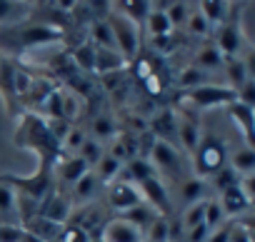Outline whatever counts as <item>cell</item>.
Wrapping results in <instances>:
<instances>
[{"mask_svg": "<svg viewBox=\"0 0 255 242\" xmlns=\"http://www.w3.org/2000/svg\"><path fill=\"white\" fill-rule=\"evenodd\" d=\"M65 40V28L55 23H10L0 25V50H8L20 55L28 48L38 45H50V43H63Z\"/></svg>", "mask_w": 255, "mask_h": 242, "instance_id": "1", "label": "cell"}, {"mask_svg": "<svg viewBox=\"0 0 255 242\" xmlns=\"http://www.w3.org/2000/svg\"><path fill=\"white\" fill-rule=\"evenodd\" d=\"M15 145H18V148L35 150L38 158H43V155L60 158V155H63L60 145H58V143L50 138V133H48L45 117H40V115H35V112H23V115H20V123H18V130H15Z\"/></svg>", "mask_w": 255, "mask_h": 242, "instance_id": "2", "label": "cell"}, {"mask_svg": "<svg viewBox=\"0 0 255 242\" xmlns=\"http://www.w3.org/2000/svg\"><path fill=\"white\" fill-rule=\"evenodd\" d=\"M235 100V90H230L228 85H200V87H190V90H178L175 102L183 110H210V107H228Z\"/></svg>", "mask_w": 255, "mask_h": 242, "instance_id": "3", "label": "cell"}, {"mask_svg": "<svg viewBox=\"0 0 255 242\" xmlns=\"http://www.w3.org/2000/svg\"><path fill=\"white\" fill-rule=\"evenodd\" d=\"M193 160H195V172L200 180L205 177H213L218 170H223L228 165V150H225V143L213 135V133H205L198 143V150L193 153Z\"/></svg>", "mask_w": 255, "mask_h": 242, "instance_id": "4", "label": "cell"}, {"mask_svg": "<svg viewBox=\"0 0 255 242\" xmlns=\"http://www.w3.org/2000/svg\"><path fill=\"white\" fill-rule=\"evenodd\" d=\"M108 25L113 30V38H115V48L118 53L123 55L125 63H130L138 58L140 53V28L135 23H130L128 18H123L118 10L108 18Z\"/></svg>", "mask_w": 255, "mask_h": 242, "instance_id": "5", "label": "cell"}, {"mask_svg": "<svg viewBox=\"0 0 255 242\" xmlns=\"http://www.w3.org/2000/svg\"><path fill=\"white\" fill-rule=\"evenodd\" d=\"M215 48L223 55V60L230 58H240V48H243V23L235 20H223L218 28V38H215Z\"/></svg>", "mask_w": 255, "mask_h": 242, "instance_id": "6", "label": "cell"}, {"mask_svg": "<svg viewBox=\"0 0 255 242\" xmlns=\"http://www.w3.org/2000/svg\"><path fill=\"white\" fill-rule=\"evenodd\" d=\"M138 192H140V197L145 200V205H148L155 215L170 217V212H173V207H170V195H168V190H165V185L160 182L158 175H155V177H148L145 182H140V185H138Z\"/></svg>", "mask_w": 255, "mask_h": 242, "instance_id": "7", "label": "cell"}, {"mask_svg": "<svg viewBox=\"0 0 255 242\" xmlns=\"http://www.w3.org/2000/svg\"><path fill=\"white\" fill-rule=\"evenodd\" d=\"M143 197L138 192L135 185L130 182H125V180H113L108 185V205L115 210V212H128V210H133L135 205H140Z\"/></svg>", "mask_w": 255, "mask_h": 242, "instance_id": "8", "label": "cell"}, {"mask_svg": "<svg viewBox=\"0 0 255 242\" xmlns=\"http://www.w3.org/2000/svg\"><path fill=\"white\" fill-rule=\"evenodd\" d=\"M148 160L153 162L155 170H163V172H168L170 177H178L180 170H183V158H180L178 148H175V145H168V143H163V140H155V143H153Z\"/></svg>", "mask_w": 255, "mask_h": 242, "instance_id": "9", "label": "cell"}, {"mask_svg": "<svg viewBox=\"0 0 255 242\" xmlns=\"http://www.w3.org/2000/svg\"><path fill=\"white\" fill-rule=\"evenodd\" d=\"M38 217L50 220V222H55V225H65V222L70 220V200H68L63 192L50 190V192L40 200V205H38Z\"/></svg>", "mask_w": 255, "mask_h": 242, "instance_id": "10", "label": "cell"}, {"mask_svg": "<svg viewBox=\"0 0 255 242\" xmlns=\"http://www.w3.org/2000/svg\"><path fill=\"white\" fill-rule=\"evenodd\" d=\"M178 120V143L185 153H195L198 150V143H200V123H198V115L190 112V110H183L180 107V115H175Z\"/></svg>", "mask_w": 255, "mask_h": 242, "instance_id": "11", "label": "cell"}, {"mask_svg": "<svg viewBox=\"0 0 255 242\" xmlns=\"http://www.w3.org/2000/svg\"><path fill=\"white\" fill-rule=\"evenodd\" d=\"M100 240L103 242H145V235L123 217L108 220L100 230Z\"/></svg>", "mask_w": 255, "mask_h": 242, "instance_id": "12", "label": "cell"}, {"mask_svg": "<svg viewBox=\"0 0 255 242\" xmlns=\"http://www.w3.org/2000/svg\"><path fill=\"white\" fill-rule=\"evenodd\" d=\"M225 110H228L230 120L240 128L243 140H245V148H255V107H250V105H243V102L233 100Z\"/></svg>", "mask_w": 255, "mask_h": 242, "instance_id": "13", "label": "cell"}, {"mask_svg": "<svg viewBox=\"0 0 255 242\" xmlns=\"http://www.w3.org/2000/svg\"><path fill=\"white\" fill-rule=\"evenodd\" d=\"M85 172H90V167H88L78 155H63V158L55 162V167H53V177L58 175V182H63V185H68V187H73Z\"/></svg>", "mask_w": 255, "mask_h": 242, "instance_id": "14", "label": "cell"}, {"mask_svg": "<svg viewBox=\"0 0 255 242\" xmlns=\"http://www.w3.org/2000/svg\"><path fill=\"white\" fill-rule=\"evenodd\" d=\"M148 128H150V135H155V140H163L168 145H173V138L178 140V120L170 107L155 112V117H150Z\"/></svg>", "mask_w": 255, "mask_h": 242, "instance_id": "15", "label": "cell"}, {"mask_svg": "<svg viewBox=\"0 0 255 242\" xmlns=\"http://www.w3.org/2000/svg\"><path fill=\"white\" fill-rule=\"evenodd\" d=\"M58 87H60V85H58V80H53V78H48V75H35V78H33L30 90L23 95V100H20L18 105L28 107L25 112H30L33 107H40V105L45 102V97H48L53 90H58Z\"/></svg>", "mask_w": 255, "mask_h": 242, "instance_id": "16", "label": "cell"}, {"mask_svg": "<svg viewBox=\"0 0 255 242\" xmlns=\"http://www.w3.org/2000/svg\"><path fill=\"white\" fill-rule=\"evenodd\" d=\"M0 95L5 100L8 112L15 117L18 97H15V60L13 58H3V65H0Z\"/></svg>", "mask_w": 255, "mask_h": 242, "instance_id": "17", "label": "cell"}, {"mask_svg": "<svg viewBox=\"0 0 255 242\" xmlns=\"http://www.w3.org/2000/svg\"><path fill=\"white\" fill-rule=\"evenodd\" d=\"M218 202H220L223 212H225V215H230V217H238V215L248 212V210H250V205H253V200L243 192L240 182H238V185H233V187H228V190H223Z\"/></svg>", "mask_w": 255, "mask_h": 242, "instance_id": "18", "label": "cell"}, {"mask_svg": "<svg viewBox=\"0 0 255 242\" xmlns=\"http://www.w3.org/2000/svg\"><path fill=\"white\" fill-rule=\"evenodd\" d=\"M108 155H113L120 165L128 162V160H133V158H138V135L123 130L120 135H115V140H113Z\"/></svg>", "mask_w": 255, "mask_h": 242, "instance_id": "19", "label": "cell"}, {"mask_svg": "<svg viewBox=\"0 0 255 242\" xmlns=\"http://www.w3.org/2000/svg\"><path fill=\"white\" fill-rule=\"evenodd\" d=\"M0 225H20L18 217V192L0 182Z\"/></svg>", "mask_w": 255, "mask_h": 242, "instance_id": "20", "label": "cell"}, {"mask_svg": "<svg viewBox=\"0 0 255 242\" xmlns=\"http://www.w3.org/2000/svg\"><path fill=\"white\" fill-rule=\"evenodd\" d=\"M23 230L25 232H30V235H35V237H40L43 242H58V237H60V232H63V225H55V222H50V220H43V217H30L28 222H23Z\"/></svg>", "mask_w": 255, "mask_h": 242, "instance_id": "21", "label": "cell"}, {"mask_svg": "<svg viewBox=\"0 0 255 242\" xmlns=\"http://www.w3.org/2000/svg\"><path fill=\"white\" fill-rule=\"evenodd\" d=\"M115 10L130 23H135L138 28H143V23L150 13V3L148 0H123V3H115Z\"/></svg>", "mask_w": 255, "mask_h": 242, "instance_id": "22", "label": "cell"}, {"mask_svg": "<svg viewBox=\"0 0 255 242\" xmlns=\"http://www.w3.org/2000/svg\"><path fill=\"white\" fill-rule=\"evenodd\" d=\"M128 63L123 60V55L118 50H108V48H98L95 45V75H103V73H115V70H123Z\"/></svg>", "mask_w": 255, "mask_h": 242, "instance_id": "23", "label": "cell"}, {"mask_svg": "<svg viewBox=\"0 0 255 242\" xmlns=\"http://www.w3.org/2000/svg\"><path fill=\"white\" fill-rule=\"evenodd\" d=\"M68 53H70V58H73L78 73H85V75H93V73H95V45H93L90 40L80 43L78 48H73V50H68Z\"/></svg>", "mask_w": 255, "mask_h": 242, "instance_id": "24", "label": "cell"}, {"mask_svg": "<svg viewBox=\"0 0 255 242\" xmlns=\"http://www.w3.org/2000/svg\"><path fill=\"white\" fill-rule=\"evenodd\" d=\"M148 177H155V167H153L150 160H143V158L128 160V165H125V182L140 185V182H145Z\"/></svg>", "mask_w": 255, "mask_h": 242, "instance_id": "25", "label": "cell"}, {"mask_svg": "<svg viewBox=\"0 0 255 242\" xmlns=\"http://www.w3.org/2000/svg\"><path fill=\"white\" fill-rule=\"evenodd\" d=\"M228 8H230V3H225V0H203V3H198V10L208 20L210 28H215V25H220L225 20Z\"/></svg>", "mask_w": 255, "mask_h": 242, "instance_id": "26", "label": "cell"}, {"mask_svg": "<svg viewBox=\"0 0 255 242\" xmlns=\"http://www.w3.org/2000/svg\"><path fill=\"white\" fill-rule=\"evenodd\" d=\"M223 68H225V75H228V87L235 90V92H238V90L245 85V80L250 78V73H248L243 58H230V60L223 63Z\"/></svg>", "mask_w": 255, "mask_h": 242, "instance_id": "27", "label": "cell"}, {"mask_svg": "<svg viewBox=\"0 0 255 242\" xmlns=\"http://www.w3.org/2000/svg\"><path fill=\"white\" fill-rule=\"evenodd\" d=\"M98 177L93 175V170L90 172H85L73 187H70V197H73V202H88V200H93L95 197V192H98Z\"/></svg>", "mask_w": 255, "mask_h": 242, "instance_id": "28", "label": "cell"}, {"mask_svg": "<svg viewBox=\"0 0 255 242\" xmlns=\"http://www.w3.org/2000/svg\"><path fill=\"white\" fill-rule=\"evenodd\" d=\"M143 28L150 33V38L170 35V33H173V25H170V20H168L165 10H158V8H150V13H148V18H145Z\"/></svg>", "mask_w": 255, "mask_h": 242, "instance_id": "29", "label": "cell"}, {"mask_svg": "<svg viewBox=\"0 0 255 242\" xmlns=\"http://www.w3.org/2000/svg\"><path fill=\"white\" fill-rule=\"evenodd\" d=\"M90 43H93V45H98V48L118 50V48H115L113 30H110V25H108V20H105V18L93 20V25H90Z\"/></svg>", "mask_w": 255, "mask_h": 242, "instance_id": "30", "label": "cell"}, {"mask_svg": "<svg viewBox=\"0 0 255 242\" xmlns=\"http://www.w3.org/2000/svg\"><path fill=\"white\" fill-rule=\"evenodd\" d=\"M228 167H233V172H235L238 177L253 175V172H255V150H253V148L238 150V153L230 158V165H228Z\"/></svg>", "mask_w": 255, "mask_h": 242, "instance_id": "31", "label": "cell"}, {"mask_svg": "<svg viewBox=\"0 0 255 242\" xmlns=\"http://www.w3.org/2000/svg\"><path fill=\"white\" fill-rule=\"evenodd\" d=\"M93 175L98 177V182L100 185H110L118 175H120V162L113 158V155H103L100 160H98V165L93 167Z\"/></svg>", "mask_w": 255, "mask_h": 242, "instance_id": "32", "label": "cell"}, {"mask_svg": "<svg viewBox=\"0 0 255 242\" xmlns=\"http://www.w3.org/2000/svg\"><path fill=\"white\" fill-rule=\"evenodd\" d=\"M223 55L218 53V48H215V43H208L205 48H200V53L195 55V65L193 68H198V70H215V68H223Z\"/></svg>", "mask_w": 255, "mask_h": 242, "instance_id": "33", "label": "cell"}, {"mask_svg": "<svg viewBox=\"0 0 255 242\" xmlns=\"http://www.w3.org/2000/svg\"><path fill=\"white\" fill-rule=\"evenodd\" d=\"M203 195H205V180H200V177H188L183 182V187H180V197H183L185 207L200 202Z\"/></svg>", "mask_w": 255, "mask_h": 242, "instance_id": "34", "label": "cell"}, {"mask_svg": "<svg viewBox=\"0 0 255 242\" xmlns=\"http://www.w3.org/2000/svg\"><path fill=\"white\" fill-rule=\"evenodd\" d=\"M103 155H105V150H103V143H98L95 138H90V135H88V138H85V143L80 145V155H78V158H80V160H83V162H85L90 170H93Z\"/></svg>", "mask_w": 255, "mask_h": 242, "instance_id": "35", "label": "cell"}, {"mask_svg": "<svg viewBox=\"0 0 255 242\" xmlns=\"http://www.w3.org/2000/svg\"><path fill=\"white\" fill-rule=\"evenodd\" d=\"M185 28H188V33L190 35H195V38H208L210 33H213V28L208 25V20L200 15V10L195 8H190L188 10V18H185Z\"/></svg>", "mask_w": 255, "mask_h": 242, "instance_id": "36", "label": "cell"}, {"mask_svg": "<svg viewBox=\"0 0 255 242\" xmlns=\"http://www.w3.org/2000/svg\"><path fill=\"white\" fill-rule=\"evenodd\" d=\"M225 222V212L220 207L218 200H205V215H203V225L208 232H213L215 227H220Z\"/></svg>", "mask_w": 255, "mask_h": 242, "instance_id": "37", "label": "cell"}, {"mask_svg": "<svg viewBox=\"0 0 255 242\" xmlns=\"http://www.w3.org/2000/svg\"><path fill=\"white\" fill-rule=\"evenodd\" d=\"M203 215H205V200H200V202H195V205H188L178 222H180L183 230H193V227L203 225Z\"/></svg>", "mask_w": 255, "mask_h": 242, "instance_id": "38", "label": "cell"}, {"mask_svg": "<svg viewBox=\"0 0 255 242\" xmlns=\"http://www.w3.org/2000/svg\"><path fill=\"white\" fill-rule=\"evenodd\" d=\"M178 85L180 90H190V87H200V85H208V73L198 70V68H183L180 78H178Z\"/></svg>", "mask_w": 255, "mask_h": 242, "instance_id": "39", "label": "cell"}, {"mask_svg": "<svg viewBox=\"0 0 255 242\" xmlns=\"http://www.w3.org/2000/svg\"><path fill=\"white\" fill-rule=\"evenodd\" d=\"M93 138L100 143V140H110L115 138V120L110 115H98L93 120Z\"/></svg>", "mask_w": 255, "mask_h": 242, "instance_id": "40", "label": "cell"}, {"mask_svg": "<svg viewBox=\"0 0 255 242\" xmlns=\"http://www.w3.org/2000/svg\"><path fill=\"white\" fill-rule=\"evenodd\" d=\"M40 107H43L45 115H48L45 120H65V117H63V90H60V87L53 90Z\"/></svg>", "mask_w": 255, "mask_h": 242, "instance_id": "41", "label": "cell"}, {"mask_svg": "<svg viewBox=\"0 0 255 242\" xmlns=\"http://www.w3.org/2000/svg\"><path fill=\"white\" fill-rule=\"evenodd\" d=\"M128 65H130V73H133V78H135L138 82H143L148 75H153V73H155V63H153L148 55H143V53H138V58H135V60H130Z\"/></svg>", "mask_w": 255, "mask_h": 242, "instance_id": "42", "label": "cell"}, {"mask_svg": "<svg viewBox=\"0 0 255 242\" xmlns=\"http://www.w3.org/2000/svg\"><path fill=\"white\" fill-rule=\"evenodd\" d=\"M145 232H148V240L150 242H170V222H168V217H160L158 215Z\"/></svg>", "mask_w": 255, "mask_h": 242, "instance_id": "43", "label": "cell"}, {"mask_svg": "<svg viewBox=\"0 0 255 242\" xmlns=\"http://www.w3.org/2000/svg\"><path fill=\"white\" fill-rule=\"evenodd\" d=\"M85 138H88V133H85V128H70L68 130V135L63 138V143H60V150H63V155H73V150L78 148L80 150V145L85 143Z\"/></svg>", "mask_w": 255, "mask_h": 242, "instance_id": "44", "label": "cell"}, {"mask_svg": "<svg viewBox=\"0 0 255 242\" xmlns=\"http://www.w3.org/2000/svg\"><path fill=\"white\" fill-rule=\"evenodd\" d=\"M143 92H145V97H150V100H160L163 95H165V80L158 75V70L153 73V75H148L143 82Z\"/></svg>", "mask_w": 255, "mask_h": 242, "instance_id": "45", "label": "cell"}, {"mask_svg": "<svg viewBox=\"0 0 255 242\" xmlns=\"http://www.w3.org/2000/svg\"><path fill=\"white\" fill-rule=\"evenodd\" d=\"M210 180H213L215 190H218V192H223V190H228V187L238 185V180H240V177L233 172V167H228V165H225V167H223V170H218Z\"/></svg>", "mask_w": 255, "mask_h": 242, "instance_id": "46", "label": "cell"}, {"mask_svg": "<svg viewBox=\"0 0 255 242\" xmlns=\"http://www.w3.org/2000/svg\"><path fill=\"white\" fill-rule=\"evenodd\" d=\"M78 112H80V97H75L70 90H63V117L75 125Z\"/></svg>", "mask_w": 255, "mask_h": 242, "instance_id": "47", "label": "cell"}, {"mask_svg": "<svg viewBox=\"0 0 255 242\" xmlns=\"http://www.w3.org/2000/svg\"><path fill=\"white\" fill-rule=\"evenodd\" d=\"M88 240H90V235L83 227L73 225V222H65L63 225V232L58 237V242H88Z\"/></svg>", "mask_w": 255, "mask_h": 242, "instance_id": "48", "label": "cell"}, {"mask_svg": "<svg viewBox=\"0 0 255 242\" xmlns=\"http://www.w3.org/2000/svg\"><path fill=\"white\" fill-rule=\"evenodd\" d=\"M188 10H190V8H188V3H168L165 15H168L170 25H173V28H178V25H185Z\"/></svg>", "mask_w": 255, "mask_h": 242, "instance_id": "49", "label": "cell"}, {"mask_svg": "<svg viewBox=\"0 0 255 242\" xmlns=\"http://www.w3.org/2000/svg\"><path fill=\"white\" fill-rule=\"evenodd\" d=\"M150 45H153V50L155 53H160V55H170L175 48H178V38L170 33V35H158V38H150Z\"/></svg>", "mask_w": 255, "mask_h": 242, "instance_id": "50", "label": "cell"}, {"mask_svg": "<svg viewBox=\"0 0 255 242\" xmlns=\"http://www.w3.org/2000/svg\"><path fill=\"white\" fill-rule=\"evenodd\" d=\"M23 5L20 3H13V0H0V25H10V20L18 15Z\"/></svg>", "mask_w": 255, "mask_h": 242, "instance_id": "51", "label": "cell"}, {"mask_svg": "<svg viewBox=\"0 0 255 242\" xmlns=\"http://www.w3.org/2000/svg\"><path fill=\"white\" fill-rule=\"evenodd\" d=\"M123 73L125 70H115V73H103V75H98V80H100V85L105 87V90H120L123 87Z\"/></svg>", "mask_w": 255, "mask_h": 242, "instance_id": "52", "label": "cell"}, {"mask_svg": "<svg viewBox=\"0 0 255 242\" xmlns=\"http://www.w3.org/2000/svg\"><path fill=\"white\" fill-rule=\"evenodd\" d=\"M23 227L20 225H0V242H20Z\"/></svg>", "mask_w": 255, "mask_h": 242, "instance_id": "53", "label": "cell"}, {"mask_svg": "<svg viewBox=\"0 0 255 242\" xmlns=\"http://www.w3.org/2000/svg\"><path fill=\"white\" fill-rule=\"evenodd\" d=\"M228 242H253V235H250V227H248V225H238V222H233V227H230V237H228Z\"/></svg>", "mask_w": 255, "mask_h": 242, "instance_id": "54", "label": "cell"}, {"mask_svg": "<svg viewBox=\"0 0 255 242\" xmlns=\"http://www.w3.org/2000/svg\"><path fill=\"white\" fill-rule=\"evenodd\" d=\"M230 227H233V222H223L220 227H215L213 232H208V235H210L208 242H228V237H230Z\"/></svg>", "mask_w": 255, "mask_h": 242, "instance_id": "55", "label": "cell"}, {"mask_svg": "<svg viewBox=\"0 0 255 242\" xmlns=\"http://www.w3.org/2000/svg\"><path fill=\"white\" fill-rule=\"evenodd\" d=\"M205 237H208V230H205V225H198V227L188 230V240H190V242H203Z\"/></svg>", "mask_w": 255, "mask_h": 242, "instance_id": "56", "label": "cell"}, {"mask_svg": "<svg viewBox=\"0 0 255 242\" xmlns=\"http://www.w3.org/2000/svg\"><path fill=\"white\" fill-rule=\"evenodd\" d=\"M20 242H43L40 237H35V235H30V232H25L23 230V237H20Z\"/></svg>", "mask_w": 255, "mask_h": 242, "instance_id": "57", "label": "cell"}, {"mask_svg": "<svg viewBox=\"0 0 255 242\" xmlns=\"http://www.w3.org/2000/svg\"><path fill=\"white\" fill-rule=\"evenodd\" d=\"M3 58H5V55H3V53H0V65H3Z\"/></svg>", "mask_w": 255, "mask_h": 242, "instance_id": "58", "label": "cell"}]
</instances>
